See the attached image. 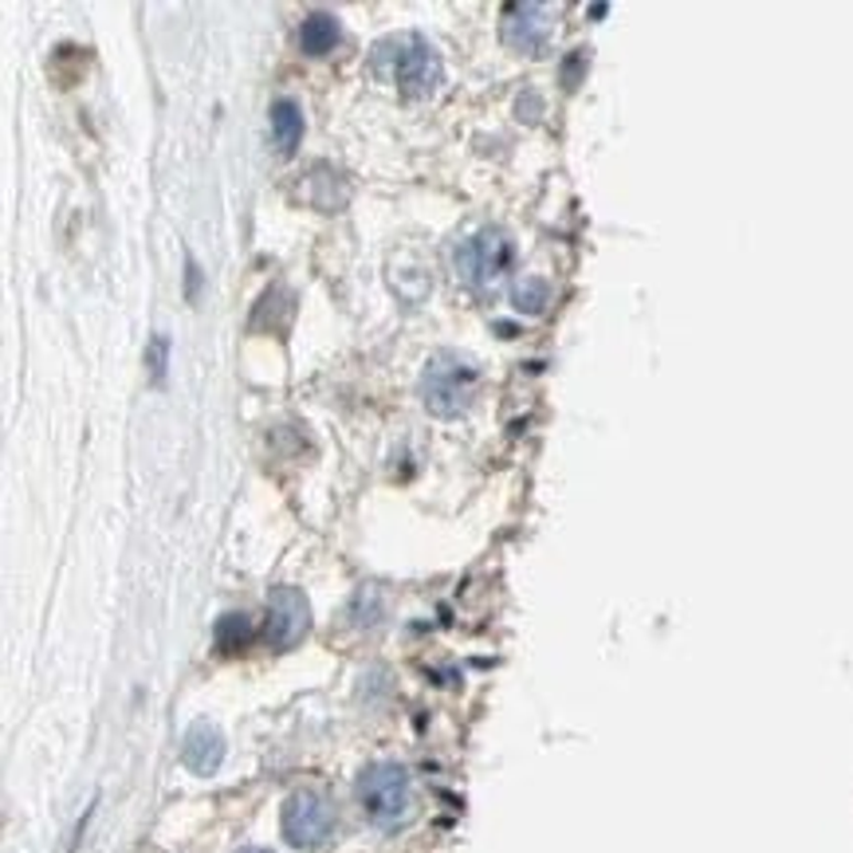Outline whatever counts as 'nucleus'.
Instances as JSON below:
<instances>
[{"label": "nucleus", "mask_w": 853, "mask_h": 853, "mask_svg": "<svg viewBox=\"0 0 853 853\" xmlns=\"http://www.w3.org/2000/svg\"><path fill=\"white\" fill-rule=\"evenodd\" d=\"M503 44L512 52L523 55H540L551 40V9L547 4H508L503 9V28H500Z\"/></svg>", "instance_id": "6"}, {"label": "nucleus", "mask_w": 853, "mask_h": 853, "mask_svg": "<svg viewBox=\"0 0 853 853\" xmlns=\"http://www.w3.org/2000/svg\"><path fill=\"white\" fill-rule=\"evenodd\" d=\"M334 44H339V20L331 12H311V17H303V24H299V47L307 55H327Z\"/></svg>", "instance_id": "10"}, {"label": "nucleus", "mask_w": 853, "mask_h": 853, "mask_svg": "<svg viewBox=\"0 0 853 853\" xmlns=\"http://www.w3.org/2000/svg\"><path fill=\"white\" fill-rule=\"evenodd\" d=\"M359 802L362 814L377 830H397L414 814V782L402 764H370L359 775Z\"/></svg>", "instance_id": "3"}, {"label": "nucleus", "mask_w": 853, "mask_h": 853, "mask_svg": "<svg viewBox=\"0 0 853 853\" xmlns=\"http://www.w3.org/2000/svg\"><path fill=\"white\" fill-rule=\"evenodd\" d=\"M307 621H311V610H307L303 594H299L296 586H279L268 603V641L271 646L291 649L307 633Z\"/></svg>", "instance_id": "7"}, {"label": "nucleus", "mask_w": 853, "mask_h": 853, "mask_svg": "<svg viewBox=\"0 0 853 853\" xmlns=\"http://www.w3.org/2000/svg\"><path fill=\"white\" fill-rule=\"evenodd\" d=\"M452 271L468 291L477 296H492L500 288L508 271H512V241L500 228H480L477 236L457 244L452 252Z\"/></svg>", "instance_id": "4"}, {"label": "nucleus", "mask_w": 853, "mask_h": 853, "mask_svg": "<svg viewBox=\"0 0 853 853\" xmlns=\"http://www.w3.org/2000/svg\"><path fill=\"white\" fill-rule=\"evenodd\" d=\"M233 638H248V618L244 614H228V618H221V626H216V641H221V649H233L236 641Z\"/></svg>", "instance_id": "12"}, {"label": "nucleus", "mask_w": 853, "mask_h": 853, "mask_svg": "<svg viewBox=\"0 0 853 853\" xmlns=\"http://www.w3.org/2000/svg\"><path fill=\"white\" fill-rule=\"evenodd\" d=\"M339 827V814H334V802L323 791H296L284 802V838H288L296 850H319L334 838Z\"/></svg>", "instance_id": "5"}, {"label": "nucleus", "mask_w": 853, "mask_h": 853, "mask_svg": "<svg viewBox=\"0 0 853 853\" xmlns=\"http://www.w3.org/2000/svg\"><path fill=\"white\" fill-rule=\"evenodd\" d=\"M480 370L472 359L457 351H437L429 354L422 370V402L433 417H460L468 414V405L477 397Z\"/></svg>", "instance_id": "2"}, {"label": "nucleus", "mask_w": 853, "mask_h": 853, "mask_svg": "<svg viewBox=\"0 0 853 853\" xmlns=\"http://www.w3.org/2000/svg\"><path fill=\"white\" fill-rule=\"evenodd\" d=\"M221 759H225V736L209 719H198L185 732V739H181V764L193 775H213L221 767Z\"/></svg>", "instance_id": "8"}, {"label": "nucleus", "mask_w": 853, "mask_h": 853, "mask_svg": "<svg viewBox=\"0 0 853 853\" xmlns=\"http://www.w3.org/2000/svg\"><path fill=\"white\" fill-rule=\"evenodd\" d=\"M166 359H170V339H166V334H158V339L150 342V354H146V362H150L153 382H162V374H166Z\"/></svg>", "instance_id": "13"}, {"label": "nucleus", "mask_w": 853, "mask_h": 853, "mask_svg": "<svg viewBox=\"0 0 853 853\" xmlns=\"http://www.w3.org/2000/svg\"><path fill=\"white\" fill-rule=\"evenodd\" d=\"M241 853H271V850H260V845H252V850H241Z\"/></svg>", "instance_id": "14"}, {"label": "nucleus", "mask_w": 853, "mask_h": 853, "mask_svg": "<svg viewBox=\"0 0 853 853\" xmlns=\"http://www.w3.org/2000/svg\"><path fill=\"white\" fill-rule=\"evenodd\" d=\"M374 72L382 79L394 83L402 95L409 99H422L433 95L445 79V67H440V55L429 40L414 36V32H402V36H390L374 47Z\"/></svg>", "instance_id": "1"}, {"label": "nucleus", "mask_w": 853, "mask_h": 853, "mask_svg": "<svg viewBox=\"0 0 853 853\" xmlns=\"http://www.w3.org/2000/svg\"><path fill=\"white\" fill-rule=\"evenodd\" d=\"M271 142H276V150L288 158V153H296L299 138H303V110H299V103L291 99H276L271 103Z\"/></svg>", "instance_id": "9"}, {"label": "nucleus", "mask_w": 853, "mask_h": 853, "mask_svg": "<svg viewBox=\"0 0 853 853\" xmlns=\"http://www.w3.org/2000/svg\"><path fill=\"white\" fill-rule=\"evenodd\" d=\"M512 303H515V311L520 314H543L547 311V303H551V284L547 279H540V276H523L512 291Z\"/></svg>", "instance_id": "11"}]
</instances>
